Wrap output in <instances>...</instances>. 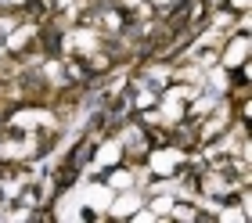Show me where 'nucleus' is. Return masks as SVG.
Instances as JSON below:
<instances>
[{
  "mask_svg": "<svg viewBox=\"0 0 252 223\" xmlns=\"http://www.w3.org/2000/svg\"><path fill=\"white\" fill-rule=\"evenodd\" d=\"M227 7H234V11H249V0H227Z\"/></svg>",
  "mask_w": 252,
  "mask_h": 223,
  "instance_id": "obj_12",
  "label": "nucleus"
},
{
  "mask_svg": "<svg viewBox=\"0 0 252 223\" xmlns=\"http://www.w3.org/2000/svg\"><path fill=\"white\" fill-rule=\"evenodd\" d=\"M119 159H123V140H119V137H116V140H105V144L97 148L94 162H90V169H112Z\"/></svg>",
  "mask_w": 252,
  "mask_h": 223,
  "instance_id": "obj_6",
  "label": "nucleus"
},
{
  "mask_svg": "<svg viewBox=\"0 0 252 223\" xmlns=\"http://www.w3.org/2000/svg\"><path fill=\"white\" fill-rule=\"evenodd\" d=\"M11 123L18 130H36V126H54V115L51 112H40V108H26V112H15Z\"/></svg>",
  "mask_w": 252,
  "mask_h": 223,
  "instance_id": "obj_7",
  "label": "nucleus"
},
{
  "mask_svg": "<svg viewBox=\"0 0 252 223\" xmlns=\"http://www.w3.org/2000/svg\"><path fill=\"white\" fill-rule=\"evenodd\" d=\"M32 36H36V26L29 22V26H18V29H11V36L4 40V47H7V51H22V47H26Z\"/></svg>",
  "mask_w": 252,
  "mask_h": 223,
  "instance_id": "obj_8",
  "label": "nucleus"
},
{
  "mask_svg": "<svg viewBox=\"0 0 252 223\" xmlns=\"http://www.w3.org/2000/svg\"><path fill=\"white\" fill-rule=\"evenodd\" d=\"M169 209H173V194H169V198H155V202H152V213H169Z\"/></svg>",
  "mask_w": 252,
  "mask_h": 223,
  "instance_id": "obj_11",
  "label": "nucleus"
},
{
  "mask_svg": "<svg viewBox=\"0 0 252 223\" xmlns=\"http://www.w3.org/2000/svg\"><path fill=\"white\" fill-rule=\"evenodd\" d=\"M180 159H184L180 148H158V151H152V162H148V166H152V173H158V177H173Z\"/></svg>",
  "mask_w": 252,
  "mask_h": 223,
  "instance_id": "obj_3",
  "label": "nucleus"
},
{
  "mask_svg": "<svg viewBox=\"0 0 252 223\" xmlns=\"http://www.w3.org/2000/svg\"><path fill=\"white\" fill-rule=\"evenodd\" d=\"M40 151V140L32 130L26 133H15V137H0V159H11V162H18V159H29V155H36Z\"/></svg>",
  "mask_w": 252,
  "mask_h": 223,
  "instance_id": "obj_1",
  "label": "nucleus"
},
{
  "mask_svg": "<svg viewBox=\"0 0 252 223\" xmlns=\"http://www.w3.org/2000/svg\"><path fill=\"white\" fill-rule=\"evenodd\" d=\"M152 4H158V7H173V4H180V0H152Z\"/></svg>",
  "mask_w": 252,
  "mask_h": 223,
  "instance_id": "obj_13",
  "label": "nucleus"
},
{
  "mask_svg": "<svg viewBox=\"0 0 252 223\" xmlns=\"http://www.w3.org/2000/svg\"><path fill=\"white\" fill-rule=\"evenodd\" d=\"M169 216H177V220H194L198 213H194L191 205H177V202H173V209H169Z\"/></svg>",
  "mask_w": 252,
  "mask_h": 223,
  "instance_id": "obj_10",
  "label": "nucleus"
},
{
  "mask_svg": "<svg viewBox=\"0 0 252 223\" xmlns=\"http://www.w3.org/2000/svg\"><path fill=\"white\" fill-rule=\"evenodd\" d=\"M79 202H83L90 213H101V209H108V202H112V187L108 184H83L79 187Z\"/></svg>",
  "mask_w": 252,
  "mask_h": 223,
  "instance_id": "obj_4",
  "label": "nucleus"
},
{
  "mask_svg": "<svg viewBox=\"0 0 252 223\" xmlns=\"http://www.w3.org/2000/svg\"><path fill=\"white\" fill-rule=\"evenodd\" d=\"M249 62V36L238 32V36H227L223 47H220V65L231 72V68H242Z\"/></svg>",
  "mask_w": 252,
  "mask_h": 223,
  "instance_id": "obj_2",
  "label": "nucleus"
},
{
  "mask_svg": "<svg viewBox=\"0 0 252 223\" xmlns=\"http://www.w3.org/2000/svg\"><path fill=\"white\" fill-rule=\"evenodd\" d=\"M108 187H112V191H126V187H133V173L130 169H112L108 173Z\"/></svg>",
  "mask_w": 252,
  "mask_h": 223,
  "instance_id": "obj_9",
  "label": "nucleus"
},
{
  "mask_svg": "<svg viewBox=\"0 0 252 223\" xmlns=\"http://www.w3.org/2000/svg\"><path fill=\"white\" fill-rule=\"evenodd\" d=\"M141 205H144V194L133 191V187H126L119 198H112V202H108V213H112V216H133Z\"/></svg>",
  "mask_w": 252,
  "mask_h": 223,
  "instance_id": "obj_5",
  "label": "nucleus"
}]
</instances>
